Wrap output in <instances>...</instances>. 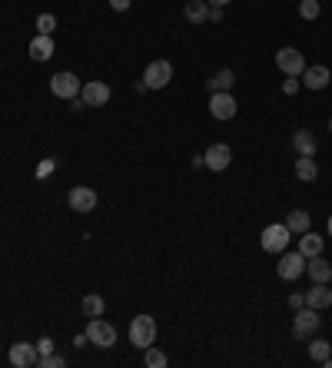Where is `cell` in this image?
<instances>
[{"instance_id":"6da1fadb","label":"cell","mask_w":332,"mask_h":368,"mask_svg":"<svg viewBox=\"0 0 332 368\" xmlns=\"http://www.w3.org/2000/svg\"><path fill=\"white\" fill-rule=\"evenodd\" d=\"M130 342L140 348V352L153 345V342H156V322H153V315H136V319H133V322H130Z\"/></svg>"},{"instance_id":"7a4b0ae2","label":"cell","mask_w":332,"mask_h":368,"mask_svg":"<svg viewBox=\"0 0 332 368\" xmlns=\"http://www.w3.org/2000/svg\"><path fill=\"white\" fill-rule=\"evenodd\" d=\"M80 90H83V83H80L77 73H70V70H64V73H54L50 76V93L60 100H73L80 97Z\"/></svg>"},{"instance_id":"3957f363","label":"cell","mask_w":332,"mask_h":368,"mask_svg":"<svg viewBox=\"0 0 332 368\" xmlns=\"http://www.w3.org/2000/svg\"><path fill=\"white\" fill-rule=\"evenodd\" d=\"M87 338L93 342L97 348H113L117 345V328H113L107 319H90V325H87Z\"/></svg>"},{"instance_id":"277c9868","label":"cell","mask_w":332,"mask_h":368,"mask_svg":"<svg viewBox=\"0 0 332 368\" xmlns=\"http://www.w3.org/2000/svg\"><path fill=\"white\" fill-rule=\"evenodd\" d=\"M289 236H292V232L286 229V222H273V226H266L263 232H259V242H263L266 252H286Z\"/></svg>"},{"instance_id":"5b68a950","label":"cell","mask_w":332,"mask_h":368,"mask_svg":"<svg viewBox=\"0 0 332 368\" xmlns=\"http://www.w3.org/2000/svg\"><path fill=\"white\" fill-rule=\"evenodd\" d=\"M319 332V312L309 309V305H302L296 309V322H292V336L296 338H312Z\"/></svg>"},{"instance_id":"8992f818","label":"cell","mask_w":332,"mask_h":368,"mask_svg":"<svg viewBox=\"0 0 332 368\" xmlns=\"http://www.w3.org/2000/svg\"><path fill=\"white\" fill-rule=\"evenodd\" d=\"M170 80H173V64H170V60H153V64L143 70V83L150 90H163Z\"/></svg>"},{"instance_id":"52a82bcc","label":"cell","mask_w":332,"mask_h":368,"mask_svg":"<svg viewBox=\"0 0 332 368\" xmlns=\"http://www.w3.org/2000/svg\"><path fill=\"white\" fill-rule=\"evenodd\" d=\"M276 66L286 76H302V70H306V57L299 54L296 47H283V50L276 54Z\"/></svg>"},{"instance_id":"ba28073f","label":"cell","mask_w":332,"mask_h":368,"mask_svg":"<svg viewBox=\"0 0 332 368\" xmlns=\"http://www.w3.org/2000/svg\"><path fill=\"white\" fill-rule=\"evenodd\" d=\"M11 365L13 368H37V362H40V352H37V345H30V342H13L11 345Z\"/></svg>"},{"instance_id":"9c48e42d","label":"cell","mask_w":332,"mask_h":368,"mask_svg":"<svg viewBox=\"0 0 332 368\" xmlns=\"http://www.w3.org/2000/svg\"><path fill=\"white\" fill-rule=\"evenodd\" d=\"M276 272H279V279H286V282L299 279V275L306 272V256H302V252H283Z\"/></svg>"},{"instance_id":"30bf717a","label":"cell","mask_w":332,"mask_h":368,"mask_svg":"<svg viewBox=\"0 0 332 368\" xmlns=\"http://www.w3.org/2000/svg\"><path fill=\"white\" fill-rule=\"evenodd\" d=\"M80 100H83L87 107H107V103H110V87H107L103 80H87L83 90H80Z\"/></svg>"},{"instance_id":"8fae6325","label":"cell","mask_w":332,"mask_h":368,"mask_svg":"<svg viewBox=\"0 0 332 368\" xmlns=\"http://www.w3.org/2000/svg\"><path fill=\"white\" fill-rule=\"evenodd\" d=\"M66 203H70L73 213H93V209H97V193H93L90 186H73L70 196H66Z\"/></svg>"},{"instance_id":"7c38bea8","label":"cell","mask_w":332,"mask_h":368,"mask_svg":"<svg viewBox=\"0 0 332 368\" xmlns=\"http://www.w3.org/2000/svg\"><path fill=\"white\" fill-rule=\"evenodd\" d=\"M203 160H206V170H213V173H223V170L232 162V150L226 146V143H213L210 150L203 153Z\"/></svg>"},{"instance_id":"4fadbf2b","label":"cell","mask_w":332,"mask_h":368,"mask_svg":"<svg viewBox=\"0 0 332 368\" xmlns=\"http://www.w3.org/2000/svg\"><path fill=\"white\" fill-rule=\"evenodd\" d=\"M329 80H332L329 66H322V64L306 66V70H302V83H306L309 90H326L329 87Z\"/></svg>"},{"instance_id":"5bb4252c","label":"cell","mask_w":332,"mask_h":368,"mask_svg":"<svg viewBox=\"0 0 332 368\" xmlns=\"http://www.w3.org/2000/svg\"><path fill=\"white\" fill-rule=\"evenodd\" d=\"M306 305L309 309H316V312H322V309H329L332 305V292H329V282H316L309 292H306Z\"/></svg>"},{"instance_id":"9a60e30c","label":"cell","mask_w":332,"mask_h":368,"mask_svg":"<svg viewBox=\"0 0 332 368\" xmlns=\"http://www.w3.org/2000/svg\"><path fill=\"white\" fill-rule=\"evenodd\" d=\"M210 113L216 119H232V117H236V100H232L230 93H213Z\"/></svg>"},{"instance_id":"2e32d148","label":"cell","mask_w":332,"mask_h":368,"mask_svg":"<svg viewBox=\"0 0 332 368\" xmlns=\"http://www.w3.org/2000/svg\"><path fill=\"white\" fill-rule=\"evenodd\" d=\"M30 57L37 64H47L50 57H54V37H44V33H37L30 40Z\"/></svg>"},{"instance_id":"e0dca14e","label":"cell","mask_w":332,"mask_h":368,"mask_svg":"<svg viewBox=\"0 0 332 368\" xmlns=\"http://www.w3.org/2000/svg\"><path fill=\"white\" fill-rule=\"evenodd\" d=\"M306 272L312 275V282H329L332 279V266L322 259V252L319 256H312V259H306Z\"/></svg>"},{"instance_id":"ac0fdd59","label":"cell","mask_w":332,"mask_h":368,"mask_svg":"<svg viewBox=\"0 0 332 368\" xmlns=\"http://www.w3.org/2000/svg\"><path fill=\"white\" fill-rule=\"evenodd\" d=\"M183 17H186L189 23H206V17H210V4H206V0H189L186 7H183Z\"/></svg>"},{"instance_id":"d6986e66","label":"cell","mask_w":332,"mask_h":368,"mask_svg":"<svg viewBox=\"0 0 332 368\" xmlns=\"http://www.w3.org/2000/svg\"><path fill=\"white\" fill-rule=\"evenodd\" d=\"M309 213H306V209H292V213H289L286 216V229L289 232H299V236H302V232H309Z\"/></svg>"},{"instance_id":"ffe728a7","label":"cell","mask_w":332,"mask_h":368,"mask_svg":"<svg viewBox=\"0 0 332 368\" xmlns=\"http://www.w3.org/2000/svg\"><path fill=\"white\" fill-rule=\"evenodd\" d=\"M296 176L302 179V183H312V179L319 176V166H316V160H312V156H299V160H296Z\"/></svg>"},{"instance_id":"44dd1931","label":"cell","mask_w":332,"mask_h":368,"mask_svg":"<svg viewBox=\"0 0 332 368\" xmlns=\"http://www.w3.org/2000/svg\"><path fill=\"white\" fill-rule=\"evenodd\" d=\"M299 252H302L306 259L319 256L322 252V236H316V232H302V239H299Z\"/></svg>"},{"instance_id":"7402d4cb","label":"cell","mask_w":332,"mask_h":368,"mask_svg":"<svg viewBox=\"0 0 332 368\" xmlns=\"http://www.w3.org/2000/svg\"><path fill=\"white\" fill-rule=\"evenodd\" d=\"M292 146L299 150V156H316V136L309 130H299L292 136Z\"/></svg>"},{"instance_id":"603a6c76","label":"cell","mask_w":332,"mask_h":368,"mask_svg":"<svg viewBox=\"0 0 332 368\" xmlns=\"http://www.w3.org/2000/svg\"><path fill=\"white\" fill-rule=\"evenodd\" d=\"M232 83H236V73H232V70H220V73L210 80V93H230Z\"/></svg>"},{"instance_id":"cb8c5ba5","label":"cell","mask_w":332,"mask_h":368,"mask_svg":"<svg viewBox=\"0 0 332 368\" xmlns=\"http://www.w3.org/2000/svg\"><path fill=\"white\" fill-rule=\"evenodd\" d=\"M329 355H332L329 342H326V338H312V342H309V358H312V362H319V365H322Z\"/></svg>"},{"instance_id":"d4e9b609","label":"cell","mask_w":332,"mask_h":368,"mask_svg":"<svg viewBox=\"0 0 332 368\" xmlns=\"http://www.w3.org/2000/svg\"><path fill=\"white\" fill-rule=\"evenodd\" d=\"M103 309H107L103 295H87V299H83V315H87V319H97V315H103Z\"/></svg>"},{"instance_id":"484cf974","label":"cell","mask_w":332,"mask_h":368,"mask_svg":"<svg viewBox=\"0 0 332 368\" xmlns=\"http://www.w3.org/2000/svg\"><path fill=\"white\" fill-rule=\"evenodd\" d=\"M143 362H146V368H166V355L153 345L143 348Z\"/></svg>"},{"instance_id":"4316f807","label":"cell","mask_w":332,"mask_h":368,"mask_svg":"<svg viewBox=\"0 0 332 368\" xmlns=\"http://www.w3.org/2000/svg\"><path fill=\"white\" fill-rule=\"evenodd\" d=\"M54 30H57V17H54V13H40V17H37V33L54 37Z\"/></svg>"},{"instance_id":"83f0119b","label":"cell","mask_w":332,"mask_h":368,"mask_svg":"<svg viewBox=\"0 0 332 368\" xmlns=\"http://www.w3.org/2000/svg\"><path fill=\"white\" fill-rule=\"evenodd\" d=\"M299 17L302 20H316L319 17V0H302L299 4Z\"/></svg>"},{"instance_id":"f1b7e54d","label":"cell","mask_w":332,"mask_h":368,"mask_svg":"<svg viewBox=\"0 0 332 368\" xmlns=\"http://www.w3.org/2000/svg\"><path fill=\"white\" fill-rule=\"evenodd\" d=\"M66 362H64V355H54V352H50V355H40V362H37V368H64Z\"/></svg>"},{"instance_id":"f546056e","label":"cell","mask_w":332,"mask_h":368,"mask_svg":"<svg viewBox=\"0 0 332 368\" xmlns=\"http://www.w3.org/2000/svg\"><path fill=\"white\" fill-rule=\"evenodd\" d=\"M37 352H40V355H50V352H54V338H40V342H37Z\"/></svg>"},{"instance_id":"4dcf8cb0","label":"cell","mask_w":332,"mask_h":368,"mask_svg":"<svg viewBox=\"0 0 332 368\" xmlns=\"http://www.w3.org/2000/svg\"><path fill=\"white\" fill-rule=\"evenodd\" d=\"M289 305H292V309H302V305H306V295H289Z\"/></svg>"},{"instance_id":"1f68e13d","label":"cell","mask_w":332,"mask_h":368,"mask_svg":"<svg viewBox=\"0 0 332 368\" xmlns=\"http://www.w3.org/2000/svg\"><path fill=\"white\" fill-rule=\"evenodd\" d=\"M296 90H299V83H296V80H286V83H283V93H286V97H292Z\"/></svg>"},{"instance_id":"d6a6232c","label":"cell","mask_w":332,"mask_h":368,"mask_svg":"<svg viewBox=\"0 0 332 368\" xmlns=\"http://www.w3.org/2000/svg\"><path fill=\"white\" fill-rule=\"evenodd\" d=\"M110 7H113V11H130V0H110Z\"/></svg>"},{"instance_id":"836d02e7","label":"cell","mask_w":332,"mask_h":368,"mask_svg":"<svg viewBox=\"0 0 332 368\" xmlns=\"http://www.w3.org/2000/svg\"><path fill=\"white\" fill-rule=\"evenodd\" d=\"M206 20L220 23V20H223V7H210V17H206Z\"/></svg>"},{"instance_id":"e575fe53","label":"cell","mask_w":332,"mask_h":368,"mask_svg":"<svg viewBox=\"0 0 332 368\" xmlns=\"http://www.w3.org/2000/svg\"><path fill=\"white\" fill-rule=\"evenodd\" d=\"M206 4H210V7H226L230 0H206Z\"/></svg>"},{"instance_id":"d590c367","label":"cell","mask_w":332,"mask_h":368,"mask_svg":"<svg viewBox=\"0 0 332 368\" xmlns=\"http://www.w3.org/2000/svg\"><path fill=\"white\" fill-rule=\"evenodd\" d=\"M326 229H329V239H332V216H329V222H326Z\"/></svg>"},{"instance_id":"8d00e7d4","label":"cell","mask_w":332,"mask_h":368,"mask_svg":"<svg viewBox=\"0 0 332 368\" xmlns=\"http://www.w3.org/2000/svg\"><path fill=\"white\" fill-rule=\"evenodd\" d=\"M329 133H332V117H329Z\"/></svg>"}]
</instances>
